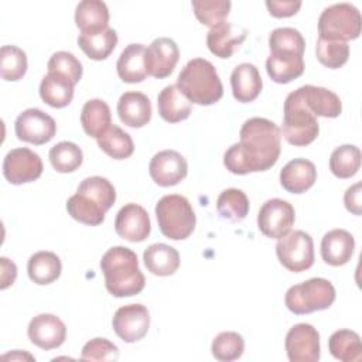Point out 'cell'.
Instances as JSON below:
<instances>
[{
    "mask_svg": "<svg viewBox=\"0 0 362 362\" xmlns=\"http://www.w3.org/2000/svg\"><path fill=\"white\" fill-rule=\"evenodd\" d=\"M240 141L223 154V165L238 175L272 168L281 151L280 127L264 117L247 119L239 132Z\"/></svg>",
    "mask_w": 362,
    "mask_h": 362,
    "instance_id": "6da1fadb",
    "label": "cell"
},
{
    "mask_svg": "<svg viewBox=\"0 0 362 362\" xmlns=\"http://www.w3.org/2000/svg\"><path fill=\"white\" fill-rule=\"evenodd\" d=\"M106 290L115 297H132L139 294L146 279L139 269L137 255L126 246L110 247L100 260Z\"/></svg>",
    "mask_w": 362,
    "mask_h": 362,
    "instance_id": "7a4b0ae2",
    "label": "cell"
},
{
    "mask_svg": "<svg viewBox=\"0 0 362 362\" xmlns=\"http://www.w3.org/2000/svg\"><path fill=\"white\" fill-rule=\"evenodd\" d=\"M178 89L191 103L214 105L223 95V86L215 66L204 58L187 62L177 79Z\"/></svg>",
    "mask_w": 362,
    "mask_h": 362,
    "instance_id": "3957f363",
    "label": "cell"
},
{
    "mask_svg": "<svg viewBox=\"0 0 362 362\" xmlns=\"http://www.w3.org/2000/svg\"><path fill=\"white\" fill-rule=\"evenodd\" d=\"M280 132L287 143L298 147L311 144L320 133L317 116L305 106L300 89L288 93L284 100L283 126Z\"/></svg>",
    "mask_w": 362,
    "mask_h": 362,
    "instance_id": "277c9868",
    "label": "cell"
},
{
    "mask_svg": "<svg viewBox=\"0 0 362 362\" xmlns=\"http://www.w3.org/2000/svg\"><path fill=\"white\" fill-rule=\"evenodd\" d=\"M156 218L161 233L173 240L187 239L195 229V212L189 201L178 194L164 195L156 204Z\"/></svg>",
    "mask_w": 362,
    "mask_h": 362,
    "instance_id": "5b68a950",
    "label": "cell"
},
{
    "mask_svg": "<svg viewBox=\"0 0 362 362\" xmlns=\"http://www.w3.org/2000/svg\"><path fill=\"white\" fill-rule=\"evenodd\" d=\"M335 288L329 280L313 277L291 286L286 293L284 303L291 313L303 315L329 308L335 301Z\"/></svg>",
    "mask_w": 362,
    "mask_h": 362,
    "instance_id": "8992f818",
    "label": "cell"
},
{
    "mask_svg": "<svg viewBox=\"0 0 362 362\" xmlns=\"http://www.w3.org/2000/svg\"><path fill=\"white\" fill-rule=\"evenodd\" d=\"M361 13L351 3L332 4L318 18V37L324 40H355L361 34Z\"/></svg>",
    "mask_w": 362,
    "mask_h": 362,
    "instance_id": "52a82bcc",
    "label": "cell"
},
{
    "mask_svg": "<svg viewBox=\"0 0 362 362\" xmlns=\"http://www.w3.org/2000/svg\"><path fill=\"white\" fill-rule=\"evenodd\" d=\"M279 262L290 272L300 273L314 264V242L304 230H293L279 239L276 245Z\"/></svg>",
    "mask_w": 362,
    "mask_h": 362,
    "instance_id": "ba28073f",
    "label": "cell"
},
{
    "mask_svg": "<svg viewBox=\"0 0 362 362\" xmlns=\"http://www.w3.org/2000/svg\"><path fill=\"white\" fill-rule=\"evenodd\" d=\"M296 221V212L288 201L280 198L267 199L259 209L257 228L270 238L280 239L291 230Z\"/></svg>",
    "mask_w": 362,
    "mask_h": 362,
    "instance_id": "9c48e42d",
    "label": "cell"
},
{
    "mask_svg": "<svg viewBox=\"0 0 362 362\" xmlns=\"http://www.w3.org/2000/svg\"><path fill=\"white\" fill-rule=\"evenodd\" d=\"M14 130L18 140L40 146L48 143L55 136L57 124L48 113L30 107L17 116Z\"/></svg>",
    "mask_w": 362,
    "mask_h": 362,
    "instance_id": "30bf717a",
    "label": "cell"
},
{
    "mask_svg": "<svg viewBox=\"0 0 362 362\" xmlns=\"http://www.w3.org/2000/svg\"><path fill=\"white\" fill-rule=\"evenodd\" d=\"M3 174L14 185L35 181L42 174L41 157L27 147L13 148L4 157Z\"/></svg>",
    "mask_w": 362,
    "mask_h": 362,
    "instance_id": "8fae6325",
    "label": "cell"
},
{
    "mask_svg": "<svg viewBox=\"0 0 362 362\" xmlns=\"http://www.w3.org/2000/svg\"><path fill=\"white\" fill-rule=\"evenodd\" d=\"M112 327L116 335L127 342H137L148 331L150 327V314L146 305L143 304H127L116 310Z\"/></svg>",
    "mask_w": 362,
    "mask_h": 362,
    "instance_id": "7c38bea8",
    "label": "cell"
},
{
    "mask_svg": "<svg viewBox=\"0 0 362 362\" xmlns=\"http://www.w3.org/2000/svg\"><path fill=\"white\" fill-rule=\"evenodd\" d=\"M286 352L291 362H317L320 359V334L311 324H296L286 335Z\"/></svg>",
    "mask_w": 362,
    "mask_h": 362,
    "instance_id": "4fadbf2b",
    "label": "cell"
},
{
    "mask_svg": "<svg viewBox=\"0 0 362 362\" xmlns=\"http://www.w3.org/2000/svg\"><path fill=\"white\" fill-rule=\"evenodd\" d=\"M151 180L160 187L177 185L187 177L188 164L175 150H163L153 156L148 164Z\"/></svg>",
    "mask_w": 362,
    "mask_h": 362,
    "instance_id": "5bb4252c",
    "label": "cell"
},
{
    "mask_svg": "<svg viewBox=\"0 0 362 362\" xmlns=\"http://www.w3.org/2000/svg\"><path fill=\"white\" fill-rule=\"evenodd\" d=\"M146 69L147 74L163 79L167 78L175 68L180 59V49L174 40L168 37L156 38L146 48Z\"/></svg>",
    "mask_w": 362,
    "mask_h": 362,
    "instance_id": "9a60e30c",
    "label": "cell"
},
{
    "mask_svg": "<svg viewBox=\"0 0 362 362\" xmlns=\"http://www.w3.org/2000/svg\"><path fill=\"white\" fill-rule=\"evenodd\" d=\"M116 233L129 242H143L151 232V223L147 211L137 204L122 206L115 219Z\"/></svg>",
    "mask_w": 362,
    "mask_h": 362,
    "instance_id": "2e32d148",
    "label": "cell"
},
{
    "mask_svg": "<svg viewBox=\"0 0 362 362\" xmlns=\"http://www.w3.org/2000/svg\"><path fill=\"white\" fill-rule=\"evenodd\" d=\"M27 334L35 346L49 351L64 344L66 327L62 320L54 314H38L30 321Z\"/></svg>",
    "mask_w": 362,
    "mask_h": 362,
    "instance_id": "e0dca14e",
    "label": "cell"
},
{
    "mask_svg": "<svg viewBox=\"0 0 362 362\" xmlns=\"http://www.w3.org/2000/svg\"><path fill=\"white\" fill-rule=\"evenodd\" d=\"M247 30L233 23L223 21L212 27L206 34V45L209 51L219 58H230L233 52L246 40Z\"/></svg>",
    "mask_w": 362,
    "mask_h": 362,
    "instance_id": "ac0fdd59",
    "label": "cell"
},
{
    "mask_svg": "<svg viewBox=\"0 0 362 362\" xmlns=\"http://www.w3.org/2000/svg\"><path fill=\"white\" fill-rule=\"evenodd\" d=\"M267 75L276 83H288L304 72L303 54L291 51H270L266 59Z\"/></svg>",
    "mask_w": 362,
    "mask_h": 362,
    "instance_id": "d6986e66",
    "label": "cell"
},
{
    "mask_svg": "<svg viewBox=\"0 0 362 362\" xmlns=\"http://www.w3.org/2000/svg\"><path fill=\"white\" fill-rule=\"evenodd\" d=\"M317 180V170L313 161L294 158L280 171L281 187L291 194H303L310 189Z\"/></svg>",
    "mask_w": 362,
    "mask_h": 362,
    "instance_id": "ffe728a7",
    "label": "cell"
},
{
    "mask_svg": "<svg viewBox=\"0 0 362 362\" xmlns=\"http://www.w3.org/2000/svg\"><path fill=\"white\" fill-rule=\"evenodd\" d=\"M355 239L345 229H332L322 236L321 257L329 266H342L354 255Z\"/></svg>",
    "mask_w": 362,
    "mask_h": 362,
    "instance_id": "44dd1931",
    "label": "cell"
},
{
    "mask_svg": "<svg viewBox=\"0 0 362 362\" xmlns=\"http://www.w3.org/2000/svg\"><path fill=\"white\" fill-rule=\"evenodd\" d=\"M117 115L129 127H143L151 119L150 99L141 92H124L117 102Z\"/></svg>",
    "mask_w": 362,
    "mask_h": 362,
    "instance_id": "7402d4cb",
    "label": "cell"
},
{
    "mask_svg": "<svg viewBox=\"0 0 362 362\" xmlns=\"http://www.w3.org/2000/svg\"><path fill=\"white\" fill-rule=\"evenodd\" d=\"M230 85L233 98L242 103L253 102L260 95L263 88L259 69L249 62L235 66L230 75Z\"/></svg>",
    "mask_w": 362,
    "mask_h": 362,
    "instance_id": "603a6c76",
    "label": "cell"
},
{
    "mask_svg": "<svg viewBox=\"0 0 362 362\" xmlns=\"http://www.w3.org/2000/svg\"><path fill=\"white\" fill-rule=\"evenodd\" d=\"M298 89L305 106L315 116L338 117L341 115L342 112L341 99L332 90L322 86H314V85H304Z\"/></svg>",
    "mask_w": 362,
    "mask_h": 362,
    "instance_id": "cb8c5ba5",
    "label": "cell"
},
{
    "mask_svg": "<svg viewBox=\"0 0 362 362\" xmlns=\"http://www.w3.org/2000/svg\"><path fill=\"white\" fill-rule=\"evenodd\" d=\"M146 47L143 44H129L120 54L116 69L119 78L126 83H139L147 78Z\"/></svg>",
    "mask_w": 362,
    "mask_h": 362,
    "instance_id": "d4e9b609",
    "label": "cell"
},
{
    "mask_svg": "<svg viewBox=\"0 0 362 362\" xmlns=\"http://www.w3.org/2000/svg\"><path fill=\"white\" fill-rule=\"evenodd\" d=\"M157 109L165 122L178 123L191 115L192 103L177 85H168L157 96Z\"/></svg>",
    "mask_w": 362,
    "mask_h": 362,
    "instance_id": "484cf974",
    "label": "cell"
},
{
    "mask_svg": "<svg viewBox=\"0 0 362 362\" xmlns=\"http://www.w3.org/2000/svg\"><path fill=\"white\" fill-rule=\"evenodd\" d=\"M143 260L147 270L154 276H171L180 267V253L175 247L165 243H153L144 253Z\"/></svg>",
    "mask_w": 362,
    "mask_h": 362,
    "instance_id": "4316f807",
    "label": "cell"
},
{
    "mask_svg": "<svg viewBox=\"0 0 362 362\" xmlns=\"http://www.w3.org/2000/svg\"><path fill=\"white\" fill-rule=\"evenodd\" d=\"M75 85L64 75L48 72L40 83V96L51 107H65L74 99Z\"/></svg>",
    "mask_w": 362,
    "mask_h": 362,
    "instance_id": "83f0119b",
    "label": "cell"
},
{
    "mask_svg": "<svg viewBox=\"0 0 362 362\" xmlns=\"http://www.w3.org/2000/svg\"><path fill=\"white\" fill-rule=\"evenodd\" d=\"M109 17L107 6L100 0H83L75 10V23L82 34L107 28Z\"/></svg>",
    "mask_w": 362,
    "mask_h": 362,
    "instance_id": "f1b7e54d",
    "label": "cell"
},
{
    "mask_svg": "<svg viewBox=\"0 0 362 362\" xmlns=\"http://www.w3.org/2000/svg\"><path fill=\"white\" fill-rule=\"evenodd\" d=\"M62 264L54 252L41 250L30 256L27 263V273L31 281L40 286L51 284L61 276Z\"/></svg>",
    "mask_w": 362,
    "mask_h": 362,
    "instance_id": "f546056e",
    "label": "cell"
},
{
    "mask_svg": "<svg viewBox=\"0 0 362 362\" xmlns=\"http://www.w3.org/2000/svg\"><path fill=\"white\" fill-rule=\"evenodd\" d=\"M81 124L89 137L99 139L112 124V113L107 103L102 99L85 102L81 112Z\"/></svg>",
    "mask_w": 362,
    "mask_h": 362,
    "instance_id": "4dcf8cb0",
    "label": "cell"
},
{
    "mask_svg": "<svg viewBox=\"0 0 362 362\" xmlns=\"http://www.w3.org/2000/svg\"><path fill=\"white\" fill-rule=\"evenodd\" d=\"M117 44V34L113 28L107 27L102 31L79 34L78 45L85 52V55L95 61L106 59L115 49Z\"/></svg>",
    "mask_w": 362,
    "mask_h": 362,
    "instance_id": "1f68e13d",
    "label": "cell"
},
{
    "mask_svg": "<svg viewBox=\"0 0 362 362\" xmlns=\"http://www.w3.org/2000/svg\"><path fill=\"white\" fill-rule=\"evenodd\" d=\"M329 354L342 362H354L362 359L361 337L351 329H338L328 339Z\"/></svg>",
    "mask_w": 362,
    "mask_h": 362,
    "instance_id": "d6a6232c",
    "label": "cell"
},
{
    "mask_svg": "<svg viewBox=\"0 0 362 362\" xmlns=\"http://www.w3.org/2000/svg\"><path fill=\"white\" fill-rule=\"evenodd\" d=\"M96 140L100 150L115 160L129 158L134 151V144L130 134L116 124H110Z\"/></svg>",
    "mask_w": 362,
    "mask_h": 362,
    "instance_id": "836d02e7",
    "label": "cell"
},
{
    "mask_svg": "<svg viewBox=\"0 0 362 362\" xmlns=\"http://www.w3.org/2000/svg\"><path fill=\"white\" fill-rule=\"evenodd\" d=\"M218 214L229 222H240L249 212V199L242 189L228 188L216 199Z\"/></svg>",
    "mask_w": 362,
    "mask_h": 362,
    "instance_id": "e575fe53",
    "label": "cell"
},
{
    "mask_svg": "<svg viewBox=\"0 0 362 362\" xmlns=\"http://www.w3.org/2000/svg\"><path fill=\"white\" fill-rule=\"evenodd\" d=\"M361 167V150L354 144L337 147L329 157V170L338 178L354 177Z\"/></svg>",
    "mask_w": 362,
    "mask_h": 362,
    "instance_id": "d590c367",
    "label": "cell"
},
{
    "mask_svg": "<svg viewBox=\"0 0 362 362\" xmlns=\"http://www.w3.org/2000/svg\"><path fill=\"white\" fill-rule=\"evenodd\" d=\"M66 211L75 221L90 226L100 225L106 214L95 201L79 192L68 198Z\"/></svg>",
    "mask_w": 362,
    "mask_h": 362,
    "instance_id": "8d00e7d4",
    "label": "cell"
},
{
    "mask_svg": "<svg viewBox=\"0 0 362 362\" xmlns=\"http://www.w3.org/2000/svg\"><path fill=\"white\" fill-rule=\"evenodd\" d=\"M76 192L86 195L88 198L95 201L105 212L109 211L116 201L115 187L107 178L99 175L82 180V182L78 185Z\"/></svg>",
    "mask_w": 362,
    "mask_h": 362,
    "instance_id": "74e56055",
    "label": "cell"
},
{
    "mask_svg": "<svg viewBox=\"0 0 362 362\" xmlns=\"http://www.w3.org/2000/svg\"><path fill=\"white\" fill-rule=\"evenodd\" d=\"M49 161L58 173H72L83 161L82 150L72 141H59L49 150Z\"/></svg>",
    "mask_w": 362,
    "mask_h": 362,
    "instance_id": "f35d334b",
    "label": "cell"
},
{
    "mask_svg": "<svg viewBox=\"0 0 362 362\" xmlns=\"http://www.w3.org/2000/svg\"><path fill=\"white\" fill-rule=\"evenodd\" d=\"M0 72L4 81H18L27 72V55L16 45L0 48Z\"/></svg>",
    "mask_w": 362,
    "mask_h": 362,
    "instance_id": "ab89813d",
    "label": "cell"
},
{
    "mask_svg": "<svg viewBox=\"0 0 362 362\" xmlns=\"http://www.w3.org/2000/svg\"><path fill=\"white\" fill-rule=\"evenodd\" d=\"M211 351L214 358L221 362L236 361L245 351L243 337L235 331L221 332L214 338Z\"/></svg>",
    "mask_w": 362,
    "mask_h": 362,
    "instance_id": "60d3db41",
    "label": "cell"
},
{
    "mask_svg": "<svg viewBox=\"0 0 362 362\" xmlns=\"http://www.w3.org/2000/svg\"><path fill=\"white\" fill-rule=\"evenodd\" d=\"M191 4L198 21L211 28L226 20L232 6L229 0H194Z\"/></svg>",
    "mask_w": 362,
    "mask_h": 362,
    "instance_id": "b9f144b4",
    "label": "cell"
},
{
    "mask_svg": "<svg viewBox=\"0 0 362 362\" xmlns=\"http://www.w3.org/2000/svg\"><path fill=\"white\" fill-rule=\"evenodd\" d=\"M317 59L329 69L341 68L349 58V45L345 41H335V40H317L315 47Z\"/></svg>",
    "mask_w": 362,
    "mask_h": 362,
    "instance_id": "7bdbcfd3",
    "label": "cell"
},
{
    "mask_svg": "<svg viewBox=\"0 0 362 362\" xmlns=\"http://www.w3.org/2000/svg\"><path fill=\"white\" fill-rule=\"evenodd\" d=\"M269 48L270 51H291L304 54L305 40L298 30L291 27H280L270 33Z\"/></svg>",
    "mask_w": 362,
    "mask_h": 362,
    "instance_id": "ee69618b",
    "label": "cell"
},
{
    "mask_svg": "<svg viewBox=\"0 0 362 362\" xmlns=\"http://www.w3.org/2000/svg\"><path fill=\"white\" fill-rule=\"evenodd\" d=\"M47 68L48 72H57L66 76L74 85H76L82 78V64L74 54L68 51H58L52 54L48 59Z\"/></svg>",
    "mask_w": 362,
    "mask_h": 362,
    "instance_id": "f6af8a7d",
    "label": "cell"
},
{
    "mask_svg": "<svg viewBox=\"0 0 362 362\" xmlns=\"http://www.w3.org/2000/svg\"><path fill=\"white\" fill-rule=\"evenodd\" d=\"M119 348L106 338H93L88 341L81 352L82 361H116Z\"/></svg>",
    "mask_w": 362,
    "mask_h": 362,
    "instance_id": "bcb514c9",
    "label": "cell"
},
{
    "mask_svg": "<svg viewBox=\"0 0 362 362\" xmlns=\"http://www.w3.org/2000/svg\"><path fill=\"white\" fill-rule=\"evenodd\" d=\"M266 7L273 17H277V18L291 17V16L297 14V11L300 10L301 1L300 0H284V1L267 0Z\"/></svg>",
    "mask_w": 362,
    "mask_h": 362,
    "instance_id": "7dc6e473",
    "label": "cell"
},
{
    "mask_svg": "<svg viewBox=\"0 0 362 362\" xmlns=\"http://www.w3.org/2000/svg\"><path fill=\"white\" fill-rule=\"evenodd\" d=\"M361 188L362 184L356 182L354 185H351L345 194H344V204L345 208L354 214V215H361L362 214V201H361Z\"/></svg>",
    "mask_w": 362,
    "mask_h": 362,
    "instance_id": "c3c4849f",
    "label": "cell"
},
{
    "mask_svg": "<svg viewBox=\"0 0 362 362\" xmlns=\"http://www.w3.org/2000/svg\"><path fill=\"white\" fill-rule=\"evenodd\" d=\"M0 263H1V283H0V288L4 290L8 286H11L17 277V266L8 260L7 257H0Z\"/></svg>",
    "mask_w": 362,
    "mask_h": 362,
    "instance_id": "681fc988",
    "label": "cell"
},
{
    "mask_svg": "<svg viewBox=\"0 0 362 362\" xmlns=\"http://www.w3.org/2000/svg\"><path fill=\"white\" fill-rule=\"evenodd\" d=\"M3 358H4V359L11 358V359H30V361H34V356H31V355L27 354V352H24V354L21 355L20 351H16V352H11V354H6V355H3Z\"/></svg>",
    "mask_w": 362,
    "mask_h": 362,
    "instance_id": "f907efd6",
    "label": "cell"
}]
</instances>
